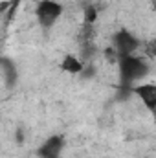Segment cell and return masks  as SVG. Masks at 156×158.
Instances as JSON below:
<instances>
[{"mask_svg":"<svg viewBox=\"0 0 156 158\" xmlns=\"http://www.w3.org/2000/svg\"><path fill=\"white\" fill-rule=\"evenodd\" d=\"M117 68H119V79L123 88H132L138 81L145 79L151 74V66L145 59L134 55H123L117 57Z\"/></svg>","mask_w":156,"mask_h":158,"instance_id":"obj_1","label":"cell"},{"mask_svg":"<svg viewBox=\"0 0 156 158\" xmlns=\"http://www.w3.org/2000/svg\"><path fill=\"white\" fill-rule=\"evenodd\" d=\"M63 11H64V7L57 0H39V4L35 7V15H37L39 26L44 31L51 30L57 24V20L61 19Z\"/></svg>","mask_w":156,"mask_h":158,"instance_id":"obj_2","label":"cell"},{"mask_svg":"<svg viewBox=\"0 0 156 158\" xmlns=\"http://www.w3.org/2000/svg\"><path fill=\"white\" fill-rule=\"evenodd\" d=\"M140 46H142V40L129 30H119V31H116L112 35V48L117 53V57L134 55Z\"/></svg>","mask_w":156,"mask_h":158,"instance_id":"obj_3","label":"cell"},{"mask_svg":"<svg viewBox=\"0 0 156 158\" xmlns=\"http://www.w3.org/2000/svg\"><path fill=\"white\" fill-rule=\"evenodd\" d=\"M64 145H66L64 136L51 134L37 147V156L39 158H59L61 153H63V149H64Z\"/></svg>","mask_w":156,"mask_h":158,"instance_id":"obj_4","label":"cell"},{"mask_svg":"<svg viewBox=\"0 0 156 158\" xmlns=\"http://www.w3.org/2000/svg\"><path fill=\"white\" fill-rule=\"evenodd\" d=\"M140 99H142V103L147 107V110H154L156 109V85L153 81H149V83H140V85H134L132 88H130Z\"/></svg>","mask_w":156,"mask_h":158,"instance_id":"obj_5","label":"cell"},{"mask_svg":"<svg viewBox=\"0 0 156 158\" xmlns=\"http://www.w3.org/2000/svg\"><path fill=\"white\" fill-rule=\"evenodd\" d=\"M83 68H84V63L79 59L77 55H74V53L64 55V57H63V61H61V70H63V72H66V74L79 76V74L83 72Z\"/></svg>","mask_w":156,"mask_h":158,"instance_id":"obj_6","label":"cell"},{"mask_svg":"<svg viewBox=\"0 0 156 158\" xmlns=\"http://www.w3.org/2000/svg\"><path fill=\"white\" fill-rule=\"evenodd\" d=\"M0 68L4 70V77H6V83L9 86H13L17 83V68H15V63L6 59V57H0Z\"/></svg>","mask_w":156,"mask_h":158,"instance_id":"obj_7","label":"cell"},{"mask_svg":"<svg viewBox=\"0 0 156 158\" xmlns=\"http://www.w3.org/2000/svg\"><path fill=\"white\" fill-rule=\"evenodd\" d=\"M83 20H84V24L94 26V22L97 20V9L94 6H86L84 11H83Z\"/></svg>","mask_w":156,"mask_h":158,"instance_id":"obj_8","label":"cell"},{"mask_svg":"<svg viewBox=\"0 0 156 158\" xmlns=\"http://www.w3.org/2000/svg\"><path fill=\"white\" fill-rule=\"evenodd\" d=\"M6 2H9V6H11V11H15V9L18 7V2H20V0H6Z\"/></svg>","mask_w":156,"mask_h":158,"instance_id":"obj_9","label":"cell"}]
</instances>
